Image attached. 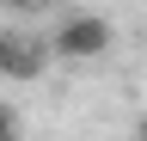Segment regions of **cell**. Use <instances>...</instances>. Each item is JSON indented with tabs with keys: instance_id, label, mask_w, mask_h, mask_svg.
<instances>
[{
	"instance_id": "6da1fadb",
	"label": "cell",
	"mask_w": 147,
	"mask_h": 141,
	"mask_svg": "<svg viewBox=\"0 0 147 141\" xmlns=\"http://www.w3.org/2000/svg\"><path fill=\"white\" fill-rule=\"evenodd\" d=\"M110 43H117V25L98 19V12H74V19H61L55 37H49V49L61 61H98V55H110Z\"/></svg>"
},
{
	"instance_id": "3957f363",
	"label": "cell",
	"mask_w": 147,
	"mask_h": 141,
	"mask_svg": "<svg viewBox=\"0 0 147 141\" xmlns=\"http://www.w3.org/2000/svg\"><path fill=\"white\" fill-rule=\"evenodd\" d=\"M0 141H18V111L12 104H0Z\"/></svg>"
},
{
	"instance_id": "277c9868",
	"label": "cell",
	"mask_w": 147,
	"mask_h": 141,
	"mask_svg": "<svg viewBox=\"0 0 147 141\" xmlns=\"http://www.w3.org/2000/svg\"><path fill=\"white\" fill-rule=\"evenodd\" d=\"M135 141H147V117H141V123H135Z\"/></svg>"
},
{
	"instance_id": "7a4b0ae2",
	"label": "cell",
	"mask_w": 147,
	"mask_h": 141,
	"mask_svg": "<svg viewBox=\"0 0 147 141\" xmlns=\"http://www.w3.org/2000/svg\"><path fill=\"white\" fill-rule=\"evenodd\" d=\"M43 61H49L43 43L18 37V31H6V37H0V74H6V80H37V74H43Z\"/></svg>"
}]
</instances>
